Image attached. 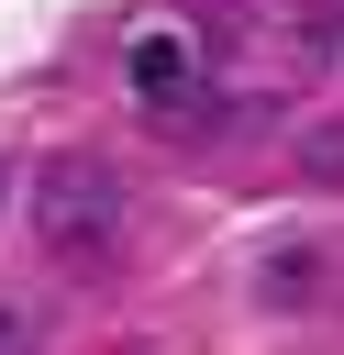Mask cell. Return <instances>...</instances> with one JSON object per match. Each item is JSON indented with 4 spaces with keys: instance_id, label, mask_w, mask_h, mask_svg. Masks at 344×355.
<instances>
[{
    "instance_id": "obj_1",
    "label": "cell",
    "mask_w": 344,
    "mask_h": 355,
    "mask_svg": "<svg viewBox=\"0 0 344 355\" xmlns=\"http://www.w3.org/2000/svg\"><path fill=\"white\" fill-rule=\"evenodd\" d=\"M122 211H133V189H122V166H111V155H44V166H33V233H44L67 266L111 255Z\"/></svg>"
},
{
    "instance_id": "obj_2",
    "label": "cell",
    "mask_w": 344,
    "mask_h": 355,
    "mask_svg": "<svg viewBox=\"0 0 344 355\" xmlns=\"http://www.w3.org/2000/svg\"><path fill=\"white\" fill-rule=\"evenodd\" d=\"M122 78H133V100H144V111H178V100L200 89V44H189L178 22H144V33L122 44Z\"/></svg>"
},
{
    "instance_id": "obj_3",
    "label": "cell",
    "mask_w": 344,
    "mask_h": 355,
    "mask_svg": "<svg viewBox=\"0 0 344 355\" xmlns=\"http://www.w3.org/2000/svg\"><path fill=\"white\" fill-rule=\"evenodd\" d=\"M0 355H33V333H22V311H0Z\"/></svg>"
},
{
    "instance_id": "obj_4",
    "label": "cell",
    "mask_w": 344,
    "mask_h": 355,
    "mask_svg": "<svg viewBox=\"0 0 344 355\" xmlns=\"http://www.w3.org/2000/svg\"><path fill=\"white\" fill-rule=\"evenodd\" d=\"M333 33H344V22H333Z\"/></svg>"
}]
</instances>
